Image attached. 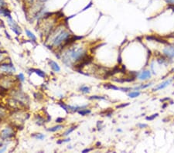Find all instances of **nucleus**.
<instances>
[{
  "mask_svg": "<svg viewBox=\"0 0 174 153\" xmlns=\"http://www.w3.org/2000/svg\"><path fill=\"white\" fill-rule=\"evenodd\" d=\"M74 38L64 24L61 23L54 27L49 33L46 40L48 44L46 46L50 50L61 48L60 50H62L65 47L74 43L76 41Z\"/></svg>",
  "mask_w": 174,
  "mask_h": 153,
  "instance_id": "1",
  "label": "nucleus"
},
{
  "mask_svg": "<svg viewBox=\"0 0 174 153\" xmlns=\"http://www.w3.org/2000/svg\"><path fill=\"white\" fill-rule=\"evenodd\" d=\"M60 54L61 55V61L67 67H75L88 55L86 48L78 43L67 46Z\"/></svg>",
  "mask_w": 174,
  "mask_h": 153,
  "instance_id": "2",
  "label": "nucleus"
},
{
  "mask_svg": "<svg viewBox=\"0 0 174 153\" xmlns=\"http://www.w3.org/2000/svg\"><path fill=\"white\" fill-rule=\"evenodd\" d=\"M16 135V132L14 129L12 127H6L4 130H2L1 133V138L3 140L9 139V138H13Z\"/></svg>",
  "mask_w": 174,
  "mask_h": 153,
  "instance_id": "3",
  "label": "nucleus"
},
{
  "mask_svg": "<svg viewBox=\"0 0 174 153\" xmlns=\"http://www.w3.org/2000/svg\"><path fill=\"white\" fill-rule=\"evenodd\" d=\"M0 69L7 74H13L16 72V68L12 63H3L0 65Z\"/></svg>",
  "mask_w": 174,
  "mask_h": 153,
  "instance_id": "4",
  "label": "nucleus"
},
{
  "mask_svg": "<svg viewBox=\"0 0 174 153\" xmlns=\"http://www.w3.org/2000/svg\"><path fill=\"white\" fill-rule=\"evenodd\" d=\"M162 53L164 57H166L167 59L172 60L174 58V46L168 44V46H166L163 49Z\"/></svg>",
  "mask_w": 174,
  "mask_h": 153,
  "instance_id": "5",
  "label": "nucleus"
},
{
  "mask_svg": "<svg viewBox=\"0 0 174 153\" xmlns=\"http://www.w3.org/2000/svg\"><path fill=\"white\" fill-rule=\"evenodd\" d=\"M7 23H8L9 26H10L11 30L13 31L17 36H19L21 34V28H20V26L13 19V18L12 19H8Z\"/></svg>",
  "mask_w": 174,
  "mask_h": 153,
  "instance_id": "6",
  "label": "nucleus"
},
{
  "mask_svg": "<svg viewBox=\"0 0 174 153\" xmlns=\"http://www.w3.org/2000/svg\"><path fill=\"white\" fill-rule=\"evenodd\" d=\"M151 76H152V74L149 70H144L139 74L138 78L142 81H145V80L150 79Z\"/></svg>",
  "mask_w": 174,
  "mask_h": 153,
  "instance_id": "7",
  "label": "nucleus"
},
{
  "mask_svg": "<svg viewBox=\"0 0 174 153\" xmlns=\"http://www.w3.org/2000/svg\"><path fill=\"white\" fill-rule=\"evenodd\" d=\"M173 78H171V79L166 80H165L164 82H162V83L159 84L156 88H155L153 90V92L157 91H159V90H162V89L166 88V87H168V86H169V85L171 84V82L173 81Z\"/></svg>",
  "mask_w": 174,
  "mask_h": 153,
  "instance_id": "8",
  "label": "nucleus"
},
{
  "mask_svg": "<svg viewBox=\"0 0 174 153\" xmlns=\"http://www.w3.org/2000/svg\"><path fill=\"white\" fill-rule=\"evenodd\" d=\"M146 40H150V41H156V42H158L160 43H162V44H169L168 41L163 40V39H161L160 37H158L156 36H153V35H151V36H145Z\"/></svg>",
  "mask_w": 174,
  "mask_h": 153,
  "instance_id": "9",
  "label": "nucleus"
},
{
  "mask_svg": "<svg viewBox=\"0 0 174 153\" xmlns=\"http://www.w3.org/2000/svg\"><path fill=\"white\" fill-rule=\"evenodd\" d=\"M0 13L5 17H8V19H12L10 10L8 9L7 8H6L5 6L0 7Z\"/></svg>",
  "mask_w": 174,
  "mask_h": 153,
  "instance_id": "10",
  "label": "nucleus"
},
{
  "mask_svg": "<svg viewBox=\"0 0 174 153\" xmlns=\"http://www.w3.org/2000/svg\"><path fill=\"white\" fill-rule=\"evenodd\" d=\"M49 64H50V67H51V69L54 72H60L61 71V67H60V66L58 65L57 63H56L52 60H50L49 61Z\"/></svg>",
  "mask_w": 174,
  "mask_h": 153,
  "instance_id": "11",
  "label": "nucleus"
},
{
  "mask_svg": "<svg viewBox=\"0 0 174 153\" xmlns=\"http://www.w3.org/2000/svg\"><path fill=\"white\" fill-rule=\"evenodd\" d=\"M78 113L81 116H85L87 114H89L91 113V111L90 109H88V108H83V109H80L78 111Z\"/></svg>",
  "mask_w": 174,
  "mask_h": 153,
  "instance_id": "12",
  "label": "nucleus"
},
{
  "mask_svg": "<svg viewBox=\"0 0 174 153\" xmlns=\"http://www.w3.org/2000/svg\"><path fill=\"white\" fill-rule=\"evenodd\" d=\"M30 71H32V72H35L37 75H39V76H40V77H42V78H45V77H46L45 73H44V71H42L41 70H39V69H30Z\"/></svg>",
  "mask_w": 174,
  "mask_h": 153,
  "instance_id": "13",
  "label": "nucleus"
},
{
  "mask_svg": "<svg viewBox=\"0 0 174 153\" xmlns=\"http://www.w3.org/2000/svg\"><path fill=\"white\" fill-rule=\"evenodd\" d=\"M104 88H106V89H111V90H114V91H119L120 90V88L114 85V84H104Z\"/></svg>",
  "mask_w": 174,
  "mask_h": 153,
  "instance_id": "14",
  "label": "nucleus"
},
{
  "mask_svg": "<svg viewBox=\"0 0 174 153\" xmlns=\"http://www.w3.org/2000/svg\"><path fill=\"white\" fill-rule=\"evenodd\" d=\"M63 128V125H61V124H58V125H57V126H53V127H52V128H48V131H49V132H57L61 130Z\"/></svg>",
  "mask_w": 174,
  "mask_h": 153,
  "instance_id": "15",
  "label": "nucleus"
},
{
  "mask_svg": "<svg viewBox=\"0 0 174 153\" xmlns=\"http://www.w3.org/2000/svg\"><path fill=\"white\" fill-rule=\"evenodd\" d=\"M25 32H26V35H27V36L29 37V38H30L32 40V41H34V42H36V36L31 31H30L28 29H26L25 30Z\"/></svg>",
  "mask_w": 174,
  "mask_h": 153,
  "instance_id": "16",
  "label": "nucleus"
},
{
  "mask_svg": "<svg viewBox=\"0 0 174 153\" xmlns=\"http://www.w3.org/2000/svg\"><path fill=\"white\" fill-rule=\"evenodd\" d=\"M140 94H141V92L139 91H131L130 93H128V95L130 98H135V97H138Z\"/></svg>",
  "mask_w": 174,
  "mask_h": 153,
  "instance_id": "17",
  "label": "nucleus"
},
{
  "mask_svg": "<svg viewBox=\"0 0 174 153\" xmlns=\"http://www.w3.org/2000/svg\"><path fill=\"white\" fill-rule=\"evenodd\" d=\"M90 90H91L90 88L88 87V86H85V85H83V86H81V87L80 88V91L84 93V94H88V93H90V91H91Z\"/></svg>",
  "mask_w": 174,
  "mask_h": 153,
  "instance_id": "18",
  "label": "nucleus"
},
{
  "mask_svg": "<svg viewBox=\"0 0 174 153\" xmlns=\"http://www.w3.org/2000/svg\"><path fill=\"white\" fill-rule=\"evenodd\" d=\"M31 136L35 138L36 139H39V140H44L45 138V135L44 134H41V133H36V134L32 135Z\"/></svg>",
  "mask_w": 174,
  "mask_h": 153,
  "instance_id": "19",
  "label": "nucleus"
},
{
  "mask_svg": "<svg viewBox=\"0 0 174 153\" xmlns=\"http://www.w3.org/2000/svg\"><path fill=\"white\" fill-rule=\"evenodd\" d=\"M36 118H37V119H36V124H37L38 125H43V124H44L45 120H44V118L40 117V115L36 116Z\"/></svg>",
  "mask_w": 174,
  "mask_h": 153,
  "instance_id": "20",
  "label": "nucleus"
},
{
  "mask_svg": "<svg viewBox=\"0 0 174 153\" xmlns=\"http://www.w3.org/2000/svg\"><path fill=\"white\" fill-rule=\"evenodd\" d=\"M77 127H78V126H74V127H70V128H69V129H68L64 134H63V136H67V135H68L69 134H70L74 130H75V129L77 128Z\"/></svg>",
  "mask_w": 174,
  "mask_h": 153,
  "instance_id": "21",
  "label": "nucleus"
},
{
  "mask_svg": "<svg viewBox=\"0 0 174 153\" xmlns=\"http://www.w3.org/2000/svg\"><path fill=\"white\" fill-rule=\"evenodd\" d=\"M90 100H105L106 97H103V96H97V95H94L91 96V97H89Z\"/></svg>",
  "mask_w": 174,
  "mask_h": 153,
  "instance_id": "22",
  "label": "nucleus"
},
{
  "mask_svg": "<svg viewBox=\"0 0 174 153\" xmlns=\"http://www.w3.org/2000/svg\"><path fill=\"white\" fill-rule=\"evenodd\" d=\"M159 116V114L158 113H156V114H153V115H150V116H149V117H146V120L147 121H153V120H154L156 118H157Z\"/></svg>",
  "mask_w": 174,
  "mask_h": 153,
  "instance_id": "23",
  "label": "nucleus"
},
{
  "mask_svg": "<svg viewBox=\"0 0 174 153\" xmlns=\"http://www.w3.org/2000/svg\"><path fill=\"white\" fill-rule=\"evenodd\" d=\"M152 84H153L152 82H150V83H149V84H141V85L139 86V88H140V89H145V88L152 86Z\"/></svg>",
  "mask_w": 174,
  "mask_h": 153,
  "instance_id": "24",
  "label": "nucleus"
},
{
  "mask_svg": "<svg viewBox=\"0 0 174 153\" xmlns=\"http://www.w3.org/2000/svg\"><path fill=\"white\" fill-rule=\"evenodd\" d=\"M18 80H19V81H21V82H23V81L25 80V76H24L23 73L19 74V75H18Z\"/></svg>",
  "mask_w": 174,
  "mask_h": 153,
  "instance_id": "25",
  "label": "nucleus"
},
{
  "mask_svg": "<svg viewBox=\"0 0 174 153\" xmlns=\"http://www.w3.org/2000/svg\"><path fill=\"white\" fill-rule=\"evenodd\" d=\"M137 126H138L139 128H147V127H148V124H138Z\"/></svg>",
  "mask_w": 174,
  "mask_h": 153,
  "instance_id": "26",
  "label": "nucleus"
},
{
  "mask_svg": "<svg viewBox=\"0 0 174 153\" xmlns=\"http://www.w3.org/2000/svg\"><path fill=\"white\" fill-rule=\"evenodd\" d=\"M128 105H129V103H126V104H122L121 105H118L117 106V108H122V107H125L128 106Z\"/></svg>",
  "mask_w": 174,
  "mask_h": 153,
  "instance_id": "27",
  "label": "nucleus"
},
{
  "mask_svg": "<svg viewBox=\"0 0 174 153\" xmlns=\"http://www.w3.org/2000/svg\"><path fill=\"white\" fill-rule=\"evenodd\" d=\"M166 2L169 5H173L174 6V0H165Z\"/></svg>",
  "mask_w": 174,
  "mask_h": 153,
  "instance_id": "28",
  "label": "nucleus"
},
{
  "mask_svg": "<svg viewBox=\"0 0 174 153\" xmlns=\"http://www.w3.org/2000/svg\"><path fill=\"white\" fill-rule=\"evenodd\" d=\"M63 118H59L56 119V122L57 123H61L63 122Z\"/></svg>",
  "mask_w": 174,
  "mask_h": 153,
  "instance_id": "29",
  "label": "nucleus"
},
{
  "mask_svg": "<svg viewBox=\"0 0 174 153\" xmlns=\"http://www.w3.org/2000/svg\"><path fill=\"white\" fill-rule=\"evenodd\" d=\"M91 150H92L91 149H84V150L82 151V152L83 153L88 152H90V151H91Z\"/></svg>",
  "mask_w": 174,
  "mask_h": 153,
  "instance_id": "30",
  "label": "nucleus"
},
{
  "mask_svg": "<svg viewBox=\"0 0 174 153\" xmlns=\"http://www.w3.org/2000/svg\"><path fill=\"white\" fill-rule=\"evenodd\" d=\"M170 101V98L166 97V98H164V99H161V100H160L161 102H164V101Z\"/></svg>",
  "mask_w": 174,
  "mask_h": 153,
  "instance_id": "31",
  "label": "nucleus"
},
{
  "mask_svg": "<svg viewBox=\"0 0 174 153\" xmlns=\"http://www.w3.org/2000/svg\"><path fill=\"white\" fill-rule=\"evenodd\" d=\"M117 131H118V132H122V130H121V129H118Z\"/></svg>",
  "mask_w": 174,
  "mask_h": 153,
  "instance_id": "32",
  "label": "nucleus"
},
{
  "mask_svg": "<svg viewBox=\"0 0 174 153\" xmlns=\"http://www.w3.org/2000/svg\"><path fill=\"white\" fill-rule=\"evenodd\" d=\"M173 46H174V43H173Z\"/></svg>",
  "mask_w": 174,
  "mask_h": 153,
  "instance_id": "33",
  "label": "nucleus"
}]
</instances>
